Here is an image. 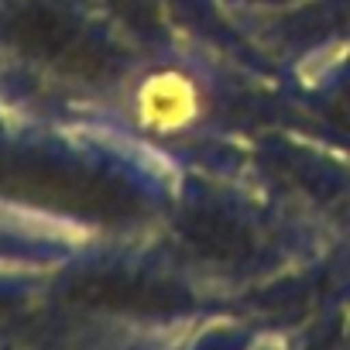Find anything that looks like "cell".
<instances>
[{"label":"cell","mask_w":350,"mask_h":350,"mask_svg":"<svg viewBox=\"0 0 350 350\" xmlns=\"http://www.w3.org/2000/svg\"><path fill=\"white\" fill-rule=\"evenodd\" d=\"M137 124L151 134H183L186 127H193V120L203 110V96L200 86L179 72V69H161L151 72L141 90H137Z\"/></svg>","instance_id":"1"}]
</instances>
